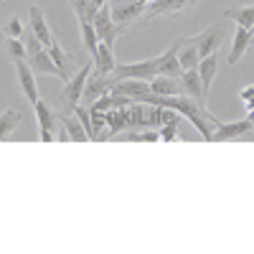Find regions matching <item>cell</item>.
<instances>
[{
  "label": "cell",
  "mask_w": 254,
  "mask_h": 254,
  "mask_svg": "<svg viewBox=\"0 0 254 254\" xmlns=\"http://www.w3.org/2000/svg\"><path fill=\"white\" fill-rule=\"evenodd\" d=\"M5 36L8 38H20V36H23V20H20L18 15H13L5 23Z\"/></svg>",
  "instance_id": "29"
},
{
  "label": "cell",
  "mask_w": 254,
  "mask_h": 254,
  "mask_svg": "<svg viewBox=\"0 0 254 254\" xmlns=\"http://www.w3.org/2000/svg\"><path fill=\"white\" fill-rule=\"evenodd\" d=\"M74 115H76V120L81 122V127H84V130H87L89 140H94V125H92L89 107H84V104H76V107H74Z\"/></svg>",
  "instance_id": "27"
},
{
  "label": "cell",
  "mask_w": 254,
  "mask_h": 254,
  "mask_svg": "<svg viewBox=\"0 0 254 254\" xmlns=\"http://www.w3.org/2000/svg\"><path fill=\"white\" fill-rule=\"evenodd\" d=\"M36 110V117H38V130H41V142H54V127L59 122V115H54V110L49 107V104L44 99H38L33 104Z\"/></svg>",
  "instance_id": "8"
},
{
  "label": "cell",
  "mask_w": 254,
  "mask_h": 254,
  "mask_svg": "<svg viewBox=\"0 0 254 254\" xmlns=\"http://www.w3.org/2000/svg\"><path fill=\"white\" fill-rule=\"evenodd\" d=\"M15 74H18V84L23 89L26 99L31 104H36L41 97H38V84H36V76H33V69L28 66L26 61H15Z\"/></svg>",
  "instance_id": "13"
},
{
  "label": "cell",
  "mask_w": 254,
  "mask_h": 254,
  "mask_svg": "<svg viewBox=\"0 0 254 254\" xmlns=\"http://www.w3.org/2000/svg\"><path fill=\"white\" fill-rule=\"evenodd\" d=\"M59 120H61V127L69 132V140H74V142H87V140H89L87 130L81 127V122L76 120V115H74V112H61V115H59Z\"/></svg>",
  "instance_id": "20"
},
{
  "label": "cell",
  "mask_w": 254,
  "mask_h": 254,
  "mask_svg": "<svg viewBox=\"0 0 254 254\" xmlns=\"http://www.w3.org/2000/svg\"><path fill=\"white\" fill-rule=\"evenodd\" d=\"M94 69V61L89 59L79 71H74V76L69 81H64V89L59 94V102H61V107L64 112H74L76 104H81V97H84V87H87V79Z\"/></svg>",
  "instance_id": "1"
},
{
  "label": "cell",
  "mask_w": 254,
  "mask_h": 254,
  "mask_svg": "<svg viewBox=\"0 0 254 254\" xmlns=\"http://www.w3.org/2000/svg\"><path fill=\"white\" fill-rule=\"evenodd\" d=\"M147 92H150V81H147V79H117L115 87H112V94L130 97L132 102H137Z\"/></svg>",
  "instance_id": "11"
},
{
  "label": "cell",
  "mask_w": 254,
  "mask_h": 254,
  "mask_svg": "<svg viewBox=\"0 0 254 254\" xmlns=\"http://www.w3.org/2000/svg\"><path fill=\"white\" fill-rule=\"evenodd\" d=\"M107 3H110V0H92L94 8H102V5H107Z\"/></svg>",
  "instance_id": "33"
},
{
  "label": "cell",
  "mask_w": 254,
  "mask_h": 254,
  "mask_svg": "<svg viewBox=\"0 0 254 254\" xmlns=\"http://www.w3.org/2000/svg\"><path fill=\"white\" fill-rule=\"evenodd\" d=\"M115 81H117L115 74H102V71L92 69V74H89V79H87V87H84L81 104H84V107H92V104H94L102 94H110V92H112Z\"/></svg>",
  "instance_id": "3"
},
{
  "label": "cell",
  "mask_w": 254,
  "mask_h": 254,
  "mask_svg": "<svg viewBox=\"0 0 254 254\" xmlns=\"http://www.w3.org/2000/svg\"><path fill=\"white\" fill-rule=\"evenodd\" d=\"M226 20H234L237 26L244 28H254V5H231L224 10Z\"/></svg>",
  "instance_id": "22"
},
{
  "label": "cell",
  "mask_w": 254,
  "mask_h": 254,
  "mask_svg": "<svg viewBox=\"0 0 254 254\" xmlns=\"http://www.w3.org/2000/svg\"><path fill=\"white\" fill-rule=\"evenodd\" d=\"M5 54L13 61H26V56H28L26 41H20V38H5Z\"/></svg>",
  "instance_id": "26"
},
{
  "label": "cell",
  "mask_w": 254,
  "mask_h": 254,
  "mask_svg": "<svg viewBox=\"0 0 254 254\" xmlns=\"http://www.w3.org/2000/svg\"><path fill=\"white\" fill-rule=\"evenodd\" d=\"M254 46V28H244V26H237V33H234V44H231V51H229V66L239 64V59Z\"/></svg>",
  "instance_id": "12"
},
{
  "label": "cell",
  "mask_w": 254,
  "mask_h": 254,
  "mask_svg": "<svg viewBox=\"0 0 254 254\" xmlns=\"http://www.w3.org/2000/svg\"><path fill=\"white\" fill-rule=\"evenodd\" d=\"M150 92L160 94V97H178V94H183V87H181L178 76H163V74H158L155 79H150Z\"/></svg>",
  "instance_id": "18"
},
{
  "label": "cell",
  "mask_w": 254,
  "mask_h": 254,
  "mask_svg": "<svg viewBox=\"0 0 254 254\" xmlns=\"http://www.w3.org/2000/svg\"><path fill=\"white\" fill-rule=\"evenodd\" d=\"M110 10H112V18L120 31H125L127 26H132L135 20L142 18L145 13V3L142 0H110Z\"/></svg>",
  "instance_id": "2"
},
{
  "label": "cell",
  "mask_w": 254,
  "mask_h": 254,
  "mask_svg": "<svg viewBox=\"0 0 254 254\" xmlns=\"http://www.w3.org/2000/svg\"><path fill=\"white\" fill-rule=\"evenodd\" d=\"M196 38V44H198V51H201V59L208 56V54H214L219 51V46L224 44V38H226V26L224 23H216V26H208L206 31H201Z\"/></svg>",
  "instance_id": "7"
},
{
  "label": "cell",
  "mask_w": 254,
  "mask_h": 254,
  "mask_svg": "<svg viewBox=\"0 0 254 254\" xmlns=\"http://www.w3.org/2000/svg\"><path fill=\"white\" fill-rule=\"evenodd\" d=\"M198 0H150L145 5L142 18H153V15H178L190 8H196Z\"/></svg>",
  "instance_id": "6"
},
{
  "label": "cell",
  "mask_w": 254,
  "mask_h": 254,
  "mask_svg": "<svg viewBox=\"0 0 254 254\" xmlns=\"http://www.w3.org/2000/svg\"><path fill=\"white\" fill-rule=\"evenodd\" d=\"M92 23H94V31H97V36H99L102 44L115 46V41H117V36H120V28H117L115 18H112L110 3H107V5H102V8L97 10V15H94Z\"/></svg>",
  "instance_id": "5"
},
{
  "label": "cell",
  "mask_w": 254,
  "mask_h": 254,
  "mask_svg": "<svg viewBox=\"0 0 254 254\" xmlns=\"http://www.w3.org/2000/svg\"><path fill=\"white\" fill-rule=\"evenodd\" d=\"M221 54L219 51H214V54H208V56H203L201 59V64H198V76H201V84H203V92L208 94V89H211V84H214V76L219 74V64H221V59H219Z\"/></svg>",
  "instance_id": "16"
},
{
  "label": "cell",
  "mask_w": 254,
  "mask_h": 254,
  "mask_svg": "<svg viewBox=\"0 0 254 254\" xmlns=\"http://www.w3.org/2000/svg\"><path fill=\"white\" fill-rule=\"evenodd\" d=\"M49 54H51V59H54V64L59 66V71H61V79L64 81H69L71 76H74V56L71 54H66L64 51L56 41L49 46Z\"/></svg>",
  "instance_id": "19"
},
{
  "label": "cell",
  "mask_w": 254,
  "mask_h": 254,
  "mask_svg": "<svg viewBox=\"0 0 254 254\" xmlns=\"http://www.w3.org/2000/svg\"><path fill=\"white\" fill-rule=\"evenodd\" d=\"M28 28H31V33H33L46 49L54 44V36H51V28H49V23H46V15H44V10H41L38 5H31V10H28Z\"/></svg>",
  "instance_id": "10"
},
{
  "label": "cell",
  "mask_w": 254,
  "mask_h": 254,
  "mask_svg": "<svg viewBox=\"0 0 254 254\" xmlns=\"http://www.w3.org/2000/svg\"><path fill=\"white\" fill-rule=\"evenodd\" d=\"M160 140H165V142H176V140H178V122L160 125Z\"/></svg>",
  "instance_id": "30"
},
{
  "label": "cell",
  "mask_w": 254,
  "mask_h": 254,
  "mask_svg": "<svg viewBox=\"0 0 254 254\" xmlns=\"http://www.w3.org/2000/svg\"><path fill=\"white\" fill-rule=\"evenodd\" d=\"M92 61H94V69H97V71H102V74H112V71H115V66H117L115 54H112V46L102 44V41H99L97 54L92 56Z\"/></svg>",
  "instance_id": "21"
},
{
  "label": "cell",
  "mask_w": 254,
  "mask_h": 254,
  "mask_svg": "<svg viewBox=\"0 0 254 254\" xmlns=\"http://www.w3.org/2000/svg\"><path fill=\"white\" fill-rule=\"evenodd\" d=\"M20 120H23V115H20L18 110H3V112H0V140H5L13 130H15V127L20 125Z\"/></svg>",
  "instance_id": "25"
},
{
  "label": "cell",
  "mask_w": 254,
  "mask_h": 254,
  "mask_svg": "<svg viewBox=\"0 0 254 254\" xmlns=\"http://www.w3.org/2000/svg\"><path fill=\"white\" fill-rule=\"evenodd\" d=\"M178 61H181V69H198L201 64V51L196 38H181V49H178Z\"/></svg>",
  "instance_id": "15"
},
{
  "label": "cell",
  "mask_w": 254,
  "mask_h": 254,
  "mask_svg": "<svg viewBox=\"0 0 254 254\" xmlns=\"http://www.w3.org/2000/svg\"><path fill=\"white\" fill-rule=\"evenodd\" d=\"M178 49H181V38L173 41L171 46H168V51H163L158 56V66H160V74L163 76H181V61H178Z\"/></svg>",
  "instance_id": "14"
},
{
  "label": "cell",
  "mask_w": 254,
  "mask_h": 254,
  "mask_svg": "<svg viewBox=\"0 0 254 254\" xmlns=\"http://www.w3.org/2000/svg\"><path fill=\"white\" fill-rule=\"evenodd\" d=\"M178 79H181V87H183V94H186V97L203 102L206 92H203V84H201V76H198L196 69H186V71H181Z\"/></svg>",
  "instance_id": "17"
},
{
  "label": "cell",
  "mask_w": 254,
  "mask_h": 254,
  "mask_svg": "<svg viewBox=\"0 0 254 254\" xmlns=\"http://www.w3.org/2000/svg\"><path fill=\"white\" fill-rule=\"evenodd\" d=\"M89 115H92V125H94V140H99L102 127H107V112H99V110L89 107Z\"/></svg>",
  "instance_id": "28"
},
{
  "label": "cell",
  "mask_w": 254,
  "mask_h": 254,
  "mask_svg": "<svg viewBox=\"0 0 254 254\" xmlns=\"http://www.w3.org/2000/svg\"><path fill=\"white\" fill-rule=\"evenodd\" d=\"M244 140H254V127H252V132H249V135H247Z\"/></svg>",
  "instance_id": "35"
},
{
  "label": "cell",
  "mask_w": 254,
  "mask_h": 254,
  "mask_svg": "<svg viewBox=\"0 0 254 254\" xmlns=\"http://www.w3.org/2000/svg\"><path fill=\"white\" fill-rule=\"evenodd\" d=\"M247 120L254 125V107H249V110H247Z\"/></svg>",
  "instance_id": "34"
},
{
  "label": "cell",
  "mask_w": 254,
  "mask_h": 254,
  "mask_svg": "<svg viewBox=\"0 0 254 254\" xmlns=\"http://www.w3.org/2000/svg\"><path fill=\"white\" fill-rule=\"evenodd\" d=\"M130 140H137V142H158V140H160V132L147 130V132H142V135H130Z\"/></svg>",
  "instance_id": "32"
},
{
  "label": "cell",
  "mask_w": 254,
  "mask_h": 254,
  "mask_svg": "<svg viewBox=\"0 0 254 254\" xmlns=\"http://www.w3.org/2000/svg\"><path fill=\"white\" fill-rule=\"evenodd\" d=\"M79 28H81V41H84V46H87L89 56L97 54V46H99V36L94 31V23L87 18H79Z\"/></svg>",
  "instance_id": "24"
},
{
  "label": "cell",
  "mask_w": 254,
  "mask_h": 254,
  "mask_svg": "<svg viewBox=\"0 0 254 254\" xmlns=\"http://www.w3.org/2000/svg\"><path fill=\"white\" fill-rule=\"evenodd\" d=\"M107 127L110 135L122 132L125 127H130V107H120V110H110L107 112Z\"/></svg>",
  "instance_id": "23"
},
{
  "label": "cell",
  "mask_w": 254,
  "mask_h": 254,
  "mask_svg": "<svg viewBox=\"0 0 254 254\" xmlns=\"http://www.w3.org/2000/svg\"><path fill=\"white\" fill-rule=\"evenodd\" d=\"M239 99L244 102V107H254V84H249V87H242L239 89Z\"/></svg>",
  "instance_id": "31"
},
{
  "label": "cell",
  "mask_w": 254,
  "mask_h": 254,
  "mask_svg": "<svg viewBox=\"0 0 254 254\" xmlns=\"http://www.w3.org/2000/svg\"><path fill=\"white\" fill-rule=\"evenodd\" d=\"M252 122L249 120H237V122H221L214 135H211V142H224V140H239V137H247L252 132Z\"/></svg>",
  "instance_id": "9"
},
{
  "label": "cell",
  "mask_w": 254,
  "mask_h": 254,
  "mask_svg": "<svg viewBox=\"0 0 254 254\" xmlns=\"http://www.w3.org/2000/svg\"><path fill=\"white\" fill-rule=\"evenodd\" d=\"M117 79H155L160 74V66H158V56L153 59H145V61H135V64H117L115 71H112Z\"/></svg>",
  "instance_id": "4"
}]
</instances>
